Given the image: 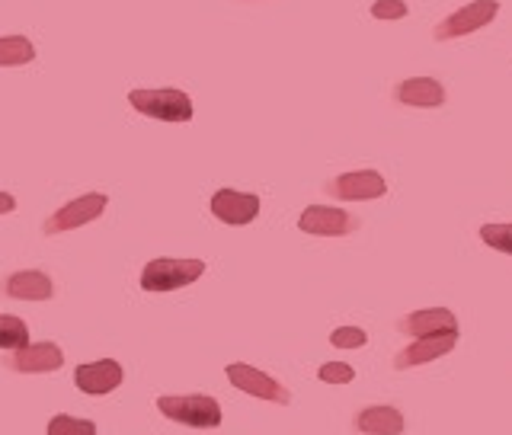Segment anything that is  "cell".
I'll list each match as a JSON object with an SVG mask.
<instances>
[{"label":"cell","mask_w":512,"mask_h":435,"mask_svg":"<svg viewBox=\"0 0 512 435\" xmlns=\"http://www.w3.org/2000/svg\"><path fill=\"white\" fill-rule=\"evenodd\" d=\"M157 410L173 423H183L192 429H218L221 407L208 394H164L157 397Z\"/></svg>","instance_id":"cell-1"},{"label":"cell","mask_w":512,"mask_h":435,"mask_svg":"<svg viewBox=\"0 0 512 435\" xmlns=\"http://www.w3.org/2000/svg\"><path fill=\"white\" fill-rule=\"evenodd\" d=\"M205 276V263L202 260H151L141 269V288L144 292L164 295L176 292V288H186L192 282H199Z\"/></svg>","instance_id":"cell-2"},{"label":"cell","mask_w":512,"mask_h":435,"mask_svg":"<svg viewBox=\"0 0 512 435\" xmlns=\"http://www.w3.org/2000/svg\"><path fill=\"white\" fill-rule=\"evenodd\" d=\"M128 103H132L135 112L157 122H189L192 119V100L183 90H132L128 93Z\"/></svg>","instance_id":"cell-3"},{"label":"cell","mask_w":512,"mask_h":435,"mask_svg":"<svg viewBox=\"0 0 512 435\" xmlns=\"http://www.w3.org/2000/svg\"><path fill=\"white\" fill-rule=\"evenodd\" d=\"M109 205L106 192H87V196L71 199L68 205H61L55 215H48L42 224V234H64V231H74V228H84V224L96 221Z\"/></svg>","instance_id":"cell-4"},{"label":"cell","mask_w":512,"mask_h":435,"mask_svg":"<svg viewBox=\"0 0 512 435\" xmlns=\"http://www.w3.org/2000/svg\"><path fill=\"white\" fill-rule=\"evenodd\" d=\"M224 375H228V381L234 384L237 391H244L250 397H260V400L282 404V407L292 404V391H288L285 384H279L276 378H269L266 372H260V368H253V365L231 362L228 368H224Z\"/></svg>","instance_id":"cell-5"},{"label":"cell","mask_w":512,"mask_h":435,"mask_svg":"<svg viewBox=\"0 0 512 435\" xmlns=\"http://www.w3.org/2000/svg\"><path fill=\"white\" fill-rule=\"evenodd\" d=\"M496 13H500V4H496V0H474V4L448 13L445 20L436 26L432 36H436V42H452V39H461V36H471V32L493 23Z\"/></svg>","instance_id":"cell-6"},{"label":"cell","mask_w":512,"mask_h":435,"mask_svg":"<svg viewBox=\"0 0 512 435\" xmlns=\"http://www.w3.org/2000/svg\"><path fill=\"white\" fill-rule=\"evenodd\" d=\"M327 192L333 199H343V202H372L388 192V183H384V176L375 170H352L330 180Z\"/></svg>","instance_id":"cell-7"},{"label":"cell","mask_w":512,"mask_h":435,"mask_svg":"<svg viewBox=\"0 0 512 435\" xmlns=\"http://www.w3.org/2000/svg\"><path fill=\"white\" fill-rule=\"evenodd\" d=\"M298 228L304 234H317V237H343V234L359 231V218H352L349 212H343V208L311 205L301 212Z\"/></svg>","instance_id":"cell-8"},{"label":"cell","mask_w":512,"mask_h":435,"mask_svg":"<svg viewBox=\"0 0 512 435\" xmlns=\"http://www.w3.org/2000/svg\"><path fill=\"white\" fill-rule=\"evenodd\" d=\"M64 365V352L55 343H26L20 349H13L7 356V368L20 375H45L58 372Z\"/></svg>","instance_id":"cell-9"},{"label":"cell","mask_w":512,"mask_h":435,"mask_svg":"<svg viewBox=\"0 0 512 435\" xmlns=\"http://www.w3.org/2000/svg\"><path fill=\"white\" fill-rule=\"evenodd\" d=\"M458 346V330L452 333H432V336H420L416 343H410L404 352H397L394 356V368L397 372H407V368H416V365H426V362H436L442 356H448Z\"/></svg>","instance_id":"cell-10"},{"label":"cell","mask_w":512,"mask_h":435,"mask_svg":"<svg viewBox=\"0 0 512 435\" xmlns=\"http://www.w3.org/2000/svg\"><path fill=\"white\" fill-rule=\"evenodd\" d=\"M212 215L224 224H250L260 215V199L253 192H237V189H218L212 196Z\"/></svg>","instance_id":"cell-11"},{"label":"cell","mask_w":512,"mask_h":435,"mask_svg":"<svg viewBox=\"0 0 512 435\" xmlns=\"http://www.w3.org/2000/svg\"><path fill=\"white\" fill-rule=\"evenodd\" d=\"M74 384H77V391H84L90 397H103V394L116 391L122 384V365L116 359H100V362H90V365H77Z\"/></svg>","instance_id":"cell-12"},{"label":"cell","mask_w":512,"mask_h":435,"mask_svg":"<svg viewBox=\"0 0 512 435\" xmlns=\"http://www.w3.org/2000/svg\"><path fill=\"white\" fill-rule=\"evenodd\" d=\"M397 330L420 340V336H432V333H452L458 330V320L448 308H429V311H413L407 317L397 320Z\"/></svg>","instance_id":"cell-13"},{"label":"cell","mask_w":512,"mask_h":435,"mask_svg":"<svg viewBox=\"0 0 512 435\" xmlns=\"http://www.w3.org/2000/svg\"><path fill=\"white\" fill-rule=\"evenodd\" d=\"M4 295L16 301H48L55 295V282L39 269H20V272H13V276H7Z\"/></svg>","instance_id":"cell-14"},{"label":"cell","mask_w":512,"mask_h":435,"mask_svg":"<svg viewBox=\"0 0 512 435\" xmlns=\"http://www.w3.org/2000/svg\"><path fill=\"white\" fill-rule=\"evenodd\" d=\"M394 100L400 106H420V109H436L445 103V87L432 77H410L400 80L394 90Z\"/></svg>","instance_id":"cell-15"},{"label":"cell","mask_w":512,"mask_h":435,"mask_svg":"<svg viewBox=\"0 0 512 435\" xmlns=\"http://www.w3.org/2000/svg\"><path fill=\"white\" fill-rule=\"evenodd\" d=\"M352 426L365 435H400L404 432V416L394 407H365L356 413Z\"/></svg>","instance_id":"cell-16"},{"label":"cell","mask_w":512,"mask_h":435,"mask_svg":"<svg viewBox=\"0 0 512 435\" xmlns=\"http://www.w3.org/2000/svg\"><path fill=\"white\" fill-rule=\"evenodd\" d=\"M36 58V45L26 36H0V68H23Z\"/></svg>","instance_id":"cell-17"},{"label":"cell","mask_w":512,"mask_h":435,"mask_svg":"<svg viewBox=\"0 0 512 435\" xmlns=\"http://www.w3.org/2000/svg\"><path fill=\"white\" fill-rule=\"evenodd\" d=\"M29 343V327L23 317L16 314H0V349H20Z\"/></svg>","instance_id":"cell-18"},{"label":"cell","mask_w":512,"mask_h":435,"mask_svg":"<svg viewBox=\"0 0 512 435\" xmlns=\"http://www.w3.org/2000/svg\"><path fill=\"white\" fill-rule=\"evenodd\" d=\"M48 435H96V423L58 413V416H52V423H48Z\"/></svg>","instance_id":"cell-19"},{"label":"cell","mask_w":512,"mask_h":435,"mask_svg":"<svg viewBox=\"0 0 512 435\" xmlns=\"http://www.w3.org/2000/svg\"><path fill=\"white\" fill-rule=\"evenodd\" d=\"M480 240H484L487 247L512 256V224H484V228H480Z\"/></svg>","instance_id":"cell-20"},{"label":"cell","mask_w":512,"mask_h":435,"mask_svg":"<svg viewBox=\"0 0 512 435\" xmlns=\"http://www.w3.org/2000/svg\"><path fill=\"white\" fill-rule=\"evenodd\" d=\"M368 343V333L362 327H340L330 333V346L336 349H362Z\"/></svg>","instance_id":"cell-21"},{"label":"cell","mask_w":512,"mask_h":435,"mask_svg":"<svg viewBox=\"0 0 512 435\" xmlns=\"http://www.w3.org/2000/svg\"><path fill=\"white\" fill-rule=\"evenodd\" d=\"M407 10L410 7L404 4V0H375V4H372V16H375V20H384V23L404 20Z\"/></svg>","instance_id":"cell-22"},{"label":"cell","mask_w":512,"mask_h":435,"mask_svg":"<svg viewBox=\"0 0 512 435\" xmlns=\"http://www.w3.org/2000/svg\"><path fill=\"white\" fill-rule=\"evenodd\" d=\"M317 378L324 384H349L356 378V372H352V365H346V362H327V365H320Z\"/></svg>","instance_id":"cell-23"},{"label":"cell","mask_w":512,"mask_h":435,"mask_svg":"<svg viewBox=\"0 0 512 435\" xmlns=\"http://www.w3.org/2000/svg\"><path fill=\"white\" fill-rule=\"evenodd\" d=\"M16 208V199L10 196V192H0V215H10Z\"/></svg>","instance_id":"cell-24"}]
</instances>
